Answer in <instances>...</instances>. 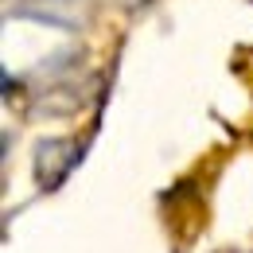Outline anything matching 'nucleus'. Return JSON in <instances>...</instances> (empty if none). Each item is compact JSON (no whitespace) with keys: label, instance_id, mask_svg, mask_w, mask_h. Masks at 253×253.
<instances>
[]
</instances>
